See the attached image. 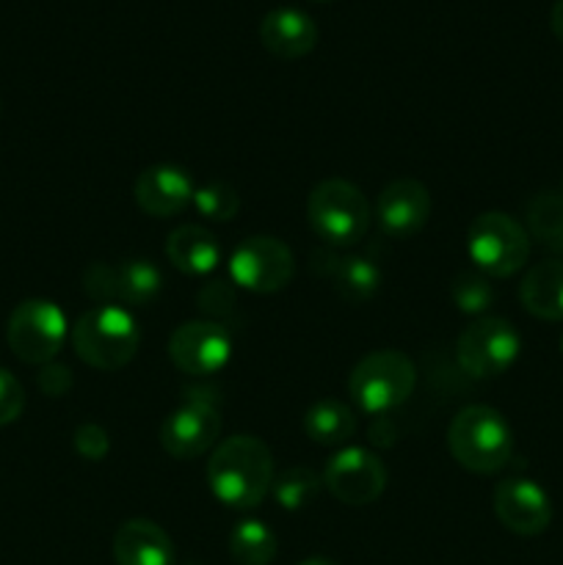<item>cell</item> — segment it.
<instances>
[{"instance_id": "6da1fadb", "label": "cell", "mask_w": 563, "mask_h": 565, "mask_svg": "<svg viewBox=\"0 0 563 565\" xmlns=\"http://www.w3.org/2000/svg\"><path fill=\"white\" fill-rule=\"evenodd\" d=\"M274 478V456L257 436L219 441L208 461L210 491L230 511H254L270 494Z\"/></svg>"}, {"instance_id": "7a4b0ae2", "label": "cell", "mask_w": 563, "mask_h": 565, "mask_svg": "<svg viewBox=\"0 0 563 565\" xmlns=\"http://www.w3.org/2000/svg\"><path fill=\"white\" fill-rule=\"evenodd\" d=\"M447 450L467 472L495 475L513 456L511 425L491 406H467L447 428Z\"/></svg>"}, {"instance_id": "3957f363", "label": "cell", "mask_w": 563, "mask_h": 565, "mask_svg": "<svg viewBox=\"0 0 563 565\" xmlns=\"http://www.w3.org/2000/svg\"><path fill=\"white\" fill-rule=\"evenodd\" d=\"M72 348L77 359L94 370H121L141 345V329L130 309L92 307L70 329Z\"/></svg>"}, {"instance_id": "277c9868", "label": "cell", "mask_w": 563, "mask_h": 565, "mask_svg": "<svg viewBox=\"0 0 563 565\" xmlns=\"http://www.w3.org/2000/svg\"><path fill=\"white\" fill-rule=\"evenodd\" d=\"M370 202L353 182L323 180L307 199V221L315 235L331 248H351L370 230Z\"/></svg>"}, {"instance_id": "5b68a950", "label": "cell", "mask_w": 563, "mask_h": 565, "mask_svg": "<svg viewBox=\"0 0 563 565\" xmlns=\"http://www.w3.org/2000/svg\"><path fill=\"white\" fill-rule=\"evenodd\" d=\"M417 384L414 362L403 351H373L351 370L348 395L362 414L384 417L412 397Z\"/></svg>"}, {"instance_id": "8992f818", "label": "cell", "mask_w": 563, "mask_h": 565, "mask_svg": "<svg viewBox=\"0 0 563 565\" xmlns=\"http://www.w3.org/2000/svg\"><path fill=\"white\" fill-rule=\"evenodd\" d=\"M467 252L480 274L489 279H508L528 263L530 235L508 213H484L469 224Z\"/></svg>"}, {"instance_id": "52a82bcc", "label": "cell", "mask_w": 563, "mask_h": 565, "mask_svg": "<svg viewBox=\"0 0 563 565\" xmlns=\"http://www.w3.org/2000/svg\"><path fill=\"white\" fill-rule=\"evenodd\" d=\"M226 268H230V281L241 290L254 296H274L293 281L296 257L279 237L252 235L232 248Z\"/></svg>"}, {"instance_id": "ba28073f", "label": "cell", "mask_w": 563, "mask_h": 565, "mask_svg": "<svg viewBox=\"0 0 563 565\" xmlns=\"http://www.w3.org/2000/svg\"><path fill=\"white\" fill-rule=\"evenodd\" d=\"M83 290L97 307H149L163 290V274L147 259L92 263L83 270Z\"/></svg>"}, {"instance_id": "9c48e42d", "label": "cell", "mask_w": 563, "mask_h": 565, "mask_svg": "<svg viewBox=\"0 0 563 565\" xmlns=\"http://www.w3.org/2000/svg\"><path fill=\"white\" fill-rule=\"evenodd\" d=\"M70 326L61 307L44 298H31L14 307L9 326H6V340L11 353L25 364H50L64 348Z\"/></svg>"}, {"instance_id": "30bf717a", "label": "cell", "mask_w": 563, "mask_h": 565, "mask_svg": "<svg viewBox=\"0 0 563 565\" xmlns=\"http://www.w3.org/2000/svg\"><path fill=\"white\" fill-rule=\"evenodd\" d=\"M522 351L517 329L502 318H475L456 342L458 364L472 379H497L508 373Z\"/></svg>"}, {"instance_id": "8fae6325", "label": "cell", "mask_w": 563, "mask_h": 565, "mask_svg": "<svg viewBox=\"0 0 563 565\" xmlns=\"http://www.w3.org/2000/svg\"><path fill=\"white\" fill-rule=\"evenodd\" d=\"M221 436V412L202 392H188L185 401L163 419L160 445L171 458L191 461L215 447Z\"/></svg>"}, {"instance_id": "7c38bea8", "label": "cell", "mask_w": 563, "mask_h": 565, "mask_svg": "<svg viewBox=\"0 0 563 565\" xmlns=\"http://www.w3.org/2000/svg\"><path fill=\"white\" fill-rule=\"evenodd\" d=\"M320 478L337 502L351 508L373 505L386 489L384 461L368 447H342Z\"/></svg>"}, {"instance_id": "4fadbf2b", "label": "cell", "mask_w": 563, "mask_h": 565, "mask_svg": "<svg viewBox=\"0 0 563 565\" xmlns=\"http://www.w3.org/2000/svg\"><path fill=\"white\" fill-rule=\"evenodd\" d=\"M169 359L180 373L208 379L232 359V337L219 320H188L169 337Z\"/></svg>"}, {"instance_id": "5bb4252c", "label": "cell", "mask_w": 563, "mask_h": 565, "mask_svg": "<svg viewBox=\"0 0 563 565\" xmlns=\"http://www.w3.org/2000/svg\"><path fill=\"white\" fill-rule=\"evenodd\" d=\"M495 513L508 533L533 539L550 527L552 502L535 480L508 478L495 489Z\"/></svg>"}, {"instance_id": "9a60e30c", "label": "cell", "mask_w": 563, "mask_h": 565, "mask_svg": "<svg viewBox=\"0 0 563 565\" xmlns=\"http://www.w3.org/2000/svg\"><path fill=\"white\" fill-rule=\"evenodd\" d=\"M431 218V193L414 177H401L392 180L384 191L379 193L375 202V221H379L381 232L395 241H408Z\"/></svg>"}, {"instance_id": "2e32d148", "label": "cell", "mask_w": 563, "mask_h": 565, "mask_svg": "<svg viewBox=\"0 0 563 565\" xmlns=\"http://www.w3.org/2000/svg\"><path fill=\"white\" fill-rule=\"evenodd\" d=\"M132 193H136L138 207L147 215H152V218H171V215H180L191 207L196 182L180 166L158 163L138 174Z\"/></svg>"}, {"instance_id": "e0dca14e", "label": "cell", "mask_w": 563, "mask_h": 565, "mask_svg": "<svg viewBox=\"0 0 563 565\" xmlns=\"http://www.w3.org/2000/svg\"><path fill=\"white\" fill-rule=\"evenodd\" d=\"M259 42L276 58L296 61L315 50L318 25L304 11L293 9V6H279V9H270L259 22Z\"/></svg>"}, {"instance_id": "ac0fdd59", "label": "cell", "mask_w": 563, "mask_h": 565, "mask_svg": "<svg viewBox=\"0 0 563 565\" xmlns=\"http://www.w3.org/2000/svg\"><path fill=\"white\" fill-rule=\"evenodd\" d=\"M116 565H174V544L160 524L127 519L114 535Z\"/></svg>"}, {"instance_id": "d6986e66", "label": "cell", "mask_w": 563, "mask_h": 565, "mask_svg": "<svg viewBox=\"0 0 563 565\" xmlns=\"http://www.w3.org/2000/svg\"><path fill=\"white\" fill-rule=\"evenodd\" d=\"M166 257L180 274L210 276L221 265V246L204 226L182 224L166 237Z\"/></svg>"}, {"instance_id": "ffe728a7", "label": "cell", "mask_w": 563, "mask_h": 565, "mask_svg": "<svg viewBox=\"0 0 563 565\" xmlns=\"http://www.w3.org/2000/svg\"><path fill=\"white\" fill-rule=\"evenodd\" d=\"M519 301L533 318L563 320V259L552 257L535 263L519 285Z\"/></svg>"}, {"instance_id": "44dd1931", "label": "cell", "mask_w": 563, "mask_h": 565, "mask_svg": "<svg viewBox=\"0 0 563 565\" xmlns=\"http://www.w3.org/2000/svg\"><path fill=\"white\" fill-rule=\"evenodd\" d=\"M304 434L320 447H346L357 434V417L348 403L337 397H323L312 403L304 414Z\"/></svg>"}, {"instance_id": "7402d4cb", "label": "cell", "mask_w": 563, "mask_h": 565, "mask_svg": "<svg viewBox=\"0 0 563 565\" xmlns=\"http://www.w3.org/2000/svg\"><path fill=\"white\" fill-rule=\"evenodd\" d=\"M326 274L334 281V290L348 303H368L370 298L379 292L381 287V270L373 259L359 257V254H346V257H334L326 254Z\"/></svg>"}, {"instance_id": "603a6c76", "label": "cell", "mask_w": 563, "mask_h": 565, "mask_svg": "<svg viewBox=\"0 0 563 565\" xmlns=\"http://www.w3.org/2000/svg\"><path fill=\"white\" fill-rule=\"evenodd\" d=\"M528 235L563 259V193L541 191L528 202Z\"/></svg>"}, {"instance_id": "cb8c5ba5", "label": "cell", "mask_w": 563, "mask_h": 565, "mask_svg": "<svg viewBox=\"0 0 563 565\" xmlns=\"http://www.w3.org/2000/svg\"><path fill=\"white\" fill-rule=\"evenodd\" d=\"M279 552L276 533L259 519H243L230 535V555L237 565H270Z\"/></svg>"}, {"instance_id": "d4e9b609", "label": "cell", "mask_w": 563, "mask_h": 565, "mask_svg": "<svg viewBox=\"0 0 563 565\" xmlns=\"http://www.w3.org/2000/svg\"><path fill=\"white\" fill-rule=\"evenodd\" d=\"M320 486H323V478L315 475L309 467H290L282 475H276L274 486H270V494H274L276 505L296 513L318 500Z\"/></svg>"}, {"instance_id": "484cf974", "label": "cell", "mask_w": 563, "mask_h": 565, "mask_svg": "<svg viewBox=\"0 0 563 565\" xmlns=\"http://www.w3.org/2000/svg\"><path fill=\"white\" fill-rule=\"evenodd\" d=\"M193 207L202 218L208 221H232L241 210V196L232 185L221 180H210L196 185V193H193Z\"/></svg>"}, {"instance_id": "4316f807", "label": "cell", "mask_w": 563, "mask_h": 565, "mask_svg": "<svg viewBox=\"0 0 563 565\" xmlns=\"http://www.w3.org/2000/svg\"><path fill=\"white\" fill-rule=\"evenodd\" d=\"M450 298L458 312L484 318V312H489L495 303V287L484 274H458L450 287Z\"/></svg>"}, {"instance_id": "83f0119b", "label": "cell", "mask_w": 563, "mask_h": 565, "mask_svg": "<svg viewBox=\"0 0 563 565\" xmlns=\"http://www.w3.org/2000/svg\"><path fill=\"white\" fill-rule=\"evenodd\" d=\"M22 408H25V392H22V384L9 373V370L0 367V425L17 423Z\"/></svg>"}, {"instance_id": "f1b7e54d", "label": "cell", "mask_w": 563, "mask_h": 565, "mask_svg": "<svg viewBox=\"0 0 563 565\" xmlns=\"http://www.w3.org/2000/svg\"><path fill=\"white\" fill-rule=\"evenodd\" d=\"M75 450L77 456L88 458V461H103L110 450L108 430L99 428V425L86 423L75 430Z\"/></svg>"}, {"instance_id": "f546056e", "label": "cell", "mask_w": 563, "mask_h": 565, "mask_svg": "<svg viewBox=\"0 0 563 565\" xmlns=\"http://www.w3.org/2000/svg\"><path fill=\"white\" fill-rule=\"evenodd\" d=\"M230 285L232 281H210V285H204L202 292H199V309L213 320L215 315L226 312V307H232V296H235Z\"/></svg>"}, {"instance_id": "4dcf8cb0", "label": "cell", "mask_w": 563, "mask_h": 565, "mask_svg": "<svg viewBox=\"0 0 563 565\" xmlns=\"http://www.w3.org/2000/svg\"><path fill=\"white\" fill-rule=\"evenodd\" d=\"M39 390L50 397H61L72 390V373L64 364H44L39 373Z\"/></svg>"}, {"instance_id": "1f68e13d", "label": "cell", "mask_w": 563, "mask_h": 565, "mask_svg": "<svg viewBox=\"0 0 563 565\" xmlns=\"http://www.w3.org/2000/svg\"><path fill=\"white\" fill-rule=\"evenodd\" d=\"M550 28H552V33L557 36V42L563 44V0H555V6H552Z\"/></svg>"}, {"instance_id": "d6a6232c", "label": "cell", "mask_w": 563, "mask_h": 565, "mask_svg": "<svg viewBox=\"0 0 563 565\" xmlns=\"http://www.w3.org/2000/svg\"><path fill=\"white\" fill-rule=\"evenodd\" d=\"M296 565H337L334 561H329V557H307V561H301V563H296Z\"/></svg>"}, {"instance_id": "836d02e7", "label": "cell", "mask_w": 563, "mask_h": 565, "mask_svg": "<svg viewBox=\"0 0 563 565\" xmlns=\"http://www.w3.org/2000/svg\"><path fill=\"white\" fill-rule=\"evenodd\" d=\"M561 351H563V334H561Z\"/></svg>"}, {"instance_id": "e575fe53", "label": "cell", "mask_w": 563, "mask_h": 565, "mask_svg": "<svg viewBox=\"0 0 563 565\" xmlns=\"http://www.w3.org/2000/svg\"><path fill=\"white\" fill-rule=\"evenodd\" d=\"M318 3H329V0H318Z\"/></svg>"}, {"instance_id": "d590c367", "label": "cell", "mask_w": 563, "mask_h": 565, "mask_svg": "<svg viewBox=\"0 0 563 565\" xmlns=\"http://www.w3.org/2000/svg\"><path fill=\"white\" fill-rule=\"evenodd\" d=\"M561 193H563V182H561Z\"/></svg>"}]
</instances>
